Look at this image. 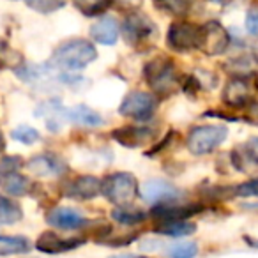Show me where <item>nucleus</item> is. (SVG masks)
<instances>
[{"mask_svg":"<svg viewBox=\"0 0 258 258\" xmlns=\"http://www.w3.org/2000/svg\"><path fill=\"white\" fill-rule=\"evenodd\" d=\"M118 2H120V4H124L125 9H127L129 13L135 11V9L142 6V0H118Z\"/></svg>","mask_w":258,"mask_h":258,"instance_id":"c9c22d12","label":"nucleus"},{"mask_svg":"<svg viewBox=\"0 0 258 258\" xmlns=\"http://www.w3.org/2000/svg\"><path fill=\"white\" fill-rule=\"evenodd\" d=\"M232 37H230L228 30L216 20H211L205 25H202V36H200V48L198 50L204 51L209 57H216V55H223L228 50Z\"/></svg>","mask_w":258,"mask_h":258,"instance_id":"1a4fd4ad","label":"nucleus"},{"mask_svg":"<svg viewBox=\"0 0 258 258\" xmlns=\"http://www.w3.org/2000/svg\"><path fill=\"white\" fill-rule=\"evenodd\" d=\"M207 2H212V4H218V6H225V4H228L230 0H207Z\"/></svg>","mask_w":258,"mask_h":258,"instance_id":"a19ab883","label":"nucleus"},{"mask_svg":"<svg viewBox=\"0 0 258 258\" xmlns=\"http://www.w3.org/2000/svg\"><path fill=\"white\" fill-rule=\"evenodd\" d=\"M258 76H232L225 83L221 99L232 110H246L256 103Z\"/></svg>","mask_w":258,"mask_h":258,"instance_id":"20e7f679","label":"nucleus"},{"mask_svg":"<svg viewBox=\"0 0 258 258\" xmlns=\"http://www.w3.org/2000/svg\"><path fill=\"white\" fill-rule=\"evenodd\" d=\"M27 170L37 177H57L68 172V166L55 154H39L27 161Z\"/></svg>","mask_w":258,"mask_h":258,"instance_id":"dca6fc26","label":"nucleus"},{"mask_svg":"<svg viewBox=\"0 0 258 258\" xmlns=\"http://www.w3.org/2000/svg\"><path fill=\"white\" fill-rule=\"evenodd\" d=\"M22 156H4L0 159V175H11V173H18V170L23 166Z\"/></svg>","mask_w":258,"mask_h":258,"instance_id":"2f4dec72","label":"nucleus"},{"mask_svg":"<svg viewBox=\"0 0 258 258\" xmlns=\"http://www.w3.org/2000/svg\"><path fill=\"white\" fill-rule=\"evenodd\" d=\"M87 242L85 237H62L57 232H43L36 240V247L41 253L46 254H60V253H68L73 251L76 247L83 246Z\"/></svg>","mask_w":258,"mask_h":258,"instance_id":"ddd939ff","label":"nucleus"},{"mask_svg":"<svg viewBox=\"0 0 258 258\" xmlns=\"http://www.w3.org/2000/svg\"><path fill=\"white\" fill-rule=\"evenodd\" d=\"M111 258H147V256H137V254H118V256H111Z\"/></svg>","mask_w":258,"mask_h":258,"instance_id":"ea45409f","label":"nucleus"},{"mask_svg":"<svg viewBox=\"0 0 258 258\" xmlns=\"http://www.w3.org/2000/svg\"><path fill=\"white\" fill-rule=\"evenodd\" d=\"M140 197L142 200L151 205H161V204L179 202L180 197H182V191L177 189L173 184L166 182V180L154 179V180H147L140 187Z\"/></svg>","mask_w":258,"mask_h":258,"instance_id":"f8f14e48","label":"nucleus"},{"mask_svg":"<svg viewBox=\"0 0 258 258\" xmlns=\"http://www.w3.org/2000/svg\"><path fill=\"white\" fill-rule=\"evenodd\" d=\"M152 2L159 11L172 16H179V18L189 15L191 6H193V0H152Z\"/></svg>","mask_w":258,"mask_h":258,"instance_id":"cd10ccee","label":"nucleus"},{"mask_svg":"<svg viewBox=\"0 0 258 258\" xmlns=\"http://www.w3.org/2000/svg\"><path fill=\"white\" fill-rule=\"evenodd\" d=\"M118 36H120V25L113 16H103L90 27V37L97 44L111 46L117 43Z\"/></svg>","mask_w":258,"mask_h":258,"instance_id":"f3484780","label":"nucleus"},{"mask_svg":"<svg viewBox=\"0 0 258 258\" xmlns=\"http://www.w3.org/2000/svg\"><path fill=\"white\" fill-rule=\"evenodd\" d=\"M66 118L73 124L83 125V127H97L104 122L99 111L92 110L87 104H76V106L66 110Z\"/></svg>","mask_w":258,"mask_h":258,"instance_id":"6ab92c4d","label":"nucleus"},{"mask_svg":"<svg viewBox=\"0 0 258 258\" xmlns=\"http://www.w3.org/2000/svg\"><path fill=\"white\" fill-rule=\"evenodd\" d=\"M11 137H13V140L20 142V144H23V145H34L39 142L41 135L37 129L30 127V125H18L16 129H13Z\"/></svg>","mask_w":258,"mask_h":258,"instance_id":"c756f323","label":"nucleus"},{"mask_svg":"<svg viewBox=\"0 0 258 258\" xmlns=\"http://www.w3.org/2000/svg\"><path fill=\"white\" fill-rule=\"evenodd\" d=\"M111 219L120 225L125 226H135L140 225L147 219V214H145L142 209L138 207H131V205H125V207H117L111 211Z\"/></svg>","mask_w":258,"mask_h":258,"instance_id":"5701e85b","label":"nucleus"},{"mask_svg":"<svg viewBox=\"0 0 258 258\" xmlns=\"http://www.w3.org/2000/svg\"><path fill=\"white\" fill-rule=\"evenodd\" d=\"M30 251V242L22 235H0V256H13Z\"/></svg>","mask_w":258,"mask_h":258,"instance_id":"4be33fe9","label":"nucleus"},{"mask_svg":"<svg viewBox=\"0 0 258 258\" xmlns=\"http://www.w3.org/2000/svg\"><path fill=\"white\" fill-rule=\"evenodd\" d=\"M198 254L197 242H177L168 247L170 258H195Z\"/></svg>","mask_w":258,"mask_h":258,"instance_id":"7c9ffc66","label":"nucleus"},{"mask_svg":"<svg viewBox=\"0 0 258 258\" xmlns=\"http://www.w3.org/2000/svg\"><path fill=\"white\" fill-rule=\"evenodd\" d=\"M246 30L251 36L258 37V9L251 8L246 15Z\"/></svg>","mask_w":258,"mask_h":258,"instance_id":"f704fd0d","label":"nucleus"},{"mask_svg":"<svg viewBox=\"0 0 258 258\" xmlns=\"http://www.w3.org/2000/svg\"><path fill=\"white\" fill-rule=\"evenodd\" d=\"M156 108H158V96L156 94L145 92V90H131L122 99L120 106H118V113L122 117L145 122L152 118Z\"/></svg>","mask_w":258,"mask_h":258,"instance_id":"0eeeda50","label":"nucleus"},{"mask_svg":"<svg viewBox=\"0 0 258 258\" xmlns=\"http://www.w3.org/2000/svg\"><path fill=\"white\" fill-rule=\"evenodd\" d=\"M46 223L57 230H80L89 225V219L83 218L76 209L55 207L46 214Z\"/></svg>","mask_w":258,"mask_h":258,"instance_id":"2eb2a0df","label":"nucleus"},{"mask_svg":"<svg viewBox=\"0 0 258 258\" xmlns=\"http://www.w3.org/2000/svg\"><path fill=\"white\" fill-rule=\"evenodd\" d=\"M144 76L158 97H168L182 89V78L177 73L175 64L165 55L151 58L144 66Z\"/></svg>","mask_w":258,"mask_h":258,"instance_id":"f257e3e1","label":"nucleus"},{"mask_svg":"<svg viewBox=\"0 0 258 258\" xmlns=\"http://www.w3.org/2000/svg\"><path fill=\"white\" fill-rule=\"evenodd\" d=\"M244 240H246V242L249 244L251 247H258V240L253 239V237H244Z\"/></svg>","mask_w":258,"mask_h":258,"instance_id":"4c0bfd02","label":"nucleus"},{"mask_svg":"<svg viewBox=\"0 0 258 258\" xmlns=\"http://www.w3.org/2000/svg\"><path fill=\"white\" fill-rule=\"evenodd\" d=\"M247 147H249L251 151H253L254 154L258 156V138H251V140L247 142Z\"/></svg>","mask_w":258,"mask_h":258,"instance_id":"e433bc0d","label":"nucleus"},{"mask_svg":"<svg viewBox=\"0 0 258 258\" xmlns=\"http://www.w3.org/2000/svg\"><path fill=\"white\" fill-rule=\"evenodd\" d=\"M101 189H103V180H99L94 175H80L66 186L64 195L73 200L85 202L96 198L101 193Z\"/></svg>","mask_w":258,"mask_h":258,"instance_id":"4468645a","label":"nucleus"},{"mask_svg":"<svg viewBox=\"0 0 258 258\" xmlns=\"http://www.w3.org/2000/svg\"><path fill=\"white\" fill-rule=\"evenodd\" d=\"M23 57L20 51H16L15 48H11V44L8 41L0 39V71H4V69H16L23 64Z\"/></svg>","mask_w":258,"mask_h":258,"instance_id":"393cba45","label":"nucleus"},{"mask_svg":"<svg viewBox=\"0 0 258 258\" xmlns=\"http://www.w3.org/2000/svg\"><path fill=\"white\" fill-rule=\"evenodd\" d=\"M0 186H2L4 193L11 195V197H23V195H27L30 191V180L25 175L11 173V175L2 177Z\"/></svg>","mask_w":258,"mask_h":258,"instance_id":"b1692460","label":"nucleus"},{"mask_svg":"<svg viewBox=\"0 0 258 258\" xmlns=\"http://www.w3.org/2000/svg\"><path fill=\"white\" fill-rule=\"evenodd\" d=\"M101 193L113 205L125 207V205L133 204L135 198L140 195V186H138V180L133 173L117 172L104 177Z\"/></svg>","mask_w":258,"mask_h":258,"instance_id":"7ed1b4c3","label":"nucleus"},{"mask_svg":"<svg viewBox=\"0 0 258 258\" xmlns=\"http://www.w3.org/2000/svg\"><path fill=\"white\" fill-rule=\"evenodd\" d=\"M204 209V204H179V202H172V204L154 205L151 211V216L156 219V223L189 221V218L200 214Z\"/></svg>","mask_w":258,"mask_h":258,"instance_id":"9b49d317","label":"nucleus"},{"mask_svg":"<svg viewBox=\"0 0 258 258\" xmlns=\"http://www.w3.org/2000/svg\"><path fill=\"white\" fill-rule=\"evenodd\" d=\"M111 138L125 149H140L156 140V131L151 125H122L111 131Z\"/></svg>","mask_w":258,"mask_h":258,"instance_id":"9d476101","label":"nucleus"},{"mask_svg":"<svg viewBox=\"0 0 258 258\" xmlns=\"http://www.w3.org/2000/svg\"><path fill=\"white\" fill-rule=\"evenodd\" d=\"M23 211L15 200L0 197V225H15L22 221Z\"/></svg>","mask_w":258,"mask_h":258,"instance_id":"a878e982","label":"nucleus"},{"mask_svg":"<svg viewBox=\"0 0 258 258\" xmlns=\"http://www.w3.org/2000/svg\"><path fill=\"white\" fill-rule=\"evenodd\" d=\"M235 197H242V198L258 197V179H253L249 182L235 186Z\"/></svg>","mask_w":258,"mask_h":258,"instance_id":"72a5a7b5","label":"nucleus"},{"mask_svg":"<svg viewBox=\"0 0 258 258\" xmlns=\"http://www.w3.org/2000/svg\"><path fill=\"white\" fill-rule=\"evenodd\" d=\"M228 137L226 125H197L186 138V147L193 156H207L214 152Z\"/></svg>","mask_w":258,"mask_h":258,"instance_id":"39448f33","label":"nucleus"},{"mask_svg":"<svg viewBox=\"0 0 258 258\" xmlns=\"http://www.w3.org/2000/svg\"><path fill=\"white\" fill-rule=\"evenodd\" d=\"M97 58V50L90 41L71 39L58 44L53 51V64L66 71H80Z\"/></svg>","mask_w":258,"mask_h":258,"instance_id":"f03ea898","label":"nucleus"},{"mask_svg":"<svg viewBox=\"0 0 258 258\" xmlns=\"http://www.w3.org/2000/svg\"><path fill=\"white\" fill-rule=\"evenodd\" d=\"M25 4L41 15H51V13L64 8L68 4V0H25Z\"/></svg>","mask_w":258,"mask_h":258,"instance_id":"c85d7f7f","label":"nucleus"},{"mask_svg":"<svg viewBox=\"0 0 258 258\" xmlns=\"http://www.w3.org/2000/svg\"><path fill=\"white\" fill-rule=\"evenodd\" d=\"M113 2L115 0H73L75 8L78 9L82 15L89 16V18L106 13L108 9L113 6Z\"/></svg>","mask_w":258,"mask_h":258,"instance_id":"bb28decb","label":"nucleus"},{"mask_svg":"<svg viewBox=\"0 0 258 258\" xmlns=\"http://www.w3.org/2000/svg\"><path fill=\"white\" fill-rule=\"evenodd\" d=\"M122 36L127 41V44L135 48H142L149 44L156 36H158V27L149 16L144 13L131 11L122 22Z\"/></svg>","mask_w":258,"mask_h":258,"instance_id":"423d86ee","label":"nucleus"},{"mask_svg":"<svg viewBox=\"0 0 258 258\" xmlns=\"http://www.w3.org/2000/svg\"><path fill=\"white\" fill-rule=\"evenodd\" d=\"M228 158H230V165H232L237 172L246 173V175H251V173L258 172V156L247 147V144L235 147L228 154Z\"/></svg>","mask_w":258,"mask_h":258,"instance_id":"a211bd4d","label":"nucleus"},{"mask_svg":"<svg viewBox=\"0 0 258 258\" xmlns=\"http://www.w3.org/2000/svg\"><path fill=\"white\" fill-rule=\"evenodd\" d=\"M202 25H195L189 22H173L166 32V44L173 51H191L200 48Z\"/></svg>","mask_w":258,"mask_h":258,"instance_id":"6e6552de","label":"nucleus"},{"mask_svg":"<svg viewBox=\"0 0 258 258\" xmlns=\"http://www.w3.org/2000/svg\"><path fill=\"white\" fill-rule=\"evenodd\" d=\"M177 138H179V133H177V131H168V133L165 135V138H163V140H159L158 145H154L152 149H149L145 156H149V158H154V156H158L159 152L165 151L166 147H170V145H172Z\"/></svg>","mask_w":258,"mask_h":258,"instance_id":"473e14b6","label":"nucleus"},{"mask_svg":"<svg viewBox=\"0 0 258 258\" xmlns=\"http://www.w3.org/2000/svg\"><path fill=\"white\" fill-rule=\"evenodd\" d=\"M197 232V225L191 221H165L156 223L154 233L168 237H187Z\"/></svg>","mask_w":258,"mask_h":258,"instance_id":"412c9836","label":"nucleus"},{"mask_svg":"<svg viewBox=\"0 0 258 258\" xmlns=\"http://www.w3.org/2000/svg\"><path fill=\"white\" fill-rule=\"evenodd\" d=\"M6 149V140H4V133L0 131V152H4Z\"/></svg>","mask_w":258,"mask_h":258,"instance_id":"58836bf2","label":"nucleus"},{"mask_svg":"<svg viewBox=\"0 0 258 258\" xmlns=\"http://www.w3.org/2000/svg\"><path fill=\"white\" fill-rule=\"evenodd\" d=\"M36 117L46 118L50 131H60V118H66V110L62 108V103L58 99H50L44 101L41 106H37Z\"/></svg>","mask_w":258,"mask_h":258,"instance_id":"aec40b11","label":"nucleus"}]
</instances>
